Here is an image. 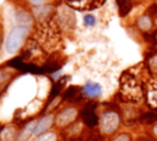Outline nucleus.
I'll use <instances>...</instances> for the list:
<instances>
[{"label":"nucleus","mask_w":157,"mask_h":141,"mask_svg":"<svg viewBox=\"0 0 157 141\" xmlns=\"http://www.w3.org/2000/svg\"><path fill=\"white\" fill-rule=\"evenodd\" d=\"M134 1H135V0H134Z\"/></svg>","instance_id":"28"},{"label":"nucleus","mask_w":157,"mask_h":141,"mask_svg":"<svg viewBox=\"0 0 157 141\" xmlns=\"http://www.w3.org/2000/svg\"><path fill=\"white\" fill-rule=\"evenodd\" d=\"M139 119H140L141 123L152 126L155 123H157V113L151 109V110H148V112H146V113H141Z\"/></svg>","instance_id":"17"},{"label":"nucleus","mask_w":157,"mask_h":141,"mask_svg":"<svg viewBox=\"0 0 157 141\" xmlns=\"http://www.w3.org/2000/svg\"><path fill=\"white\" fill-rule=\"evenodd\" d=\"M105 0H66L70 7H76L80 10H92L99 7Z\"/></svg>","instance_id":"10"},{"label":"nucleus","mask_w":157,"mask_h":141,"mask_svg":"<svg viewBox=\"0 0 157 141\" xmlns=\"http://www.w3.org/2000/svg\"><path fill=\"white\" fill-rule=\"evenodd\" d=\"M77 116V110L72 107L65 108L64 110L59 112L55 116V124L58 126H67L69 124H71Z\"/></svg>","instance_id":"6"},{"label":"nucleus","mask_w":157,"mask_h":141,"mask_svg":"<svg viewBox=\"0 0 157 141\" xmlns=\"http://www.w3.org/2000/svg\"><path fill=\"white\" fill-rule=\"evenodd\" d=\"M119 96L120 99L125 103H139L145 99V86L135 75L125 72L120 77Z\"/></svg>","instance_id":"1"},{"label":"nucleus","mask_w":157,"mask_h":141,"mask_svg":"<svg viewBox=\"0 0 157 141\" xmlns=\"http://www.w3.org/2000/svg\"><path fill=\"white\" fill-rule=\"evenodd\" d=\"M15 20L17 22V25H22V26H32L34 22V16L32 12L25 10V9H17L15 12Z\"/></svg>","instance_id":"11"},{"label":"nucleus","mask_w":157,"mask_h":141,"mask_svg":"<svg viewBox=\"0 0 157 141\" xmlns=\"http://www.w3.org/2000/svg\"><path fill=\"white\" fill-rule=\"evenodd\" d=\"M121 123V118L120 114L117 110H105L104 113H102L101 118H99V129L101 132L104 135H113L118 131L119 126Z\"/></svg>","instance_id":"3"},{"label":"nucleus","mask_w":157,"mask_h":141,"mask_svg":"<svg viewBox=\"0 0 157 141\" xmlns=\"http://www.w3.org/2000/svg\"><path fill=\"white\" fill-rule=\"evenodd\" d=\"M113 141H132V140H131V136H130L129 134L123 132V134H118V135L113 139Z\"/></svg>","instance_id":"21"},{"label":"nucleus","mask_w":157,"mask_h":141,"mask_svg":"<svg viewBox=\"0 0 157 141\" xmlns=\"http://www.w3.org/2000/svg\"><path fill=\"white\" fill-rule=\"evenodd\" d=\"M54 120H55V119H54V116H53L52 114H47V115H44L43 118H40V119L37 121V126H36V130H34V135L38 136V135L45 132V131L53 125Z\"/></svg>","instance_id":"13"},{"label":"nucleus","mask_w":157,"mask_h":141,"mask_svg":"<svg viewBox=\"0 0 157 141\" xmlns=\"http://www.w3.org/2000/svg\"><path fill=\"white\" fill-rule=\"evenodd\" d=\"M58 23L65 28L75 26V15L71 11L70 6H61V9L58 11Z\"/></svg>","instance_id":"7"},{"label":"nucleus","mask_w":157,"mask_h":141,"mask_svg":"<svg viewBox=\"0 0 157 141\" xmlns=\"http://www.w3.org/2000/svg\"><path fill=\"white\" fill-rule=\"evenodd\" d=\"M81 116H82L83 123L90 128H94L99 123V119L96 114V104L94 103H88L83 108V110L81 113Z\"/></svg>","instance_id":"8"},{"label":"nucleus","mask_w":157,"mask_h":141,"mask_svg":"<svg viewBox=\"0 0 157 141\" xmlns=\"http://www.w3.org/2000/svg\"><path fill=\"white\" fill-rule=\"evenodd\" d=\"M76 94V88L75 87H70L65 93H64V99H67V98H72V96Z\"/></svg>","instance_id":"23"},{"label":"nucleus","mask_w":157,"mask_h":141,"mask_svg":"<svg viewBox=\"0 0 157 141\" xmlns=\"http://www.w3.org/2000/svg\"><path fill=\"white\" fill-rule=\"evenodd\" d=\"M9 76H10V72H9L6 69L1 67V69H0V85L4 83V82L9 78Z\"/></svg>","instance_id":"22"},{"label":"nucleus","mask_w":157,"mask_h":141,"mask_svg":"<svg viewBox=\"0 0 157 141\" xmlns=\"http://www.w3.org/2000/svg\"><path fill=\"white\" fill-rule=\"evenodd\" d=\"M153 2H155V4H156V5H157V0H153Z\"/></svg>","instance_id":"27"},{"label":"nucleus","mask_w":157,"mask_h":141,"mask_svg":"<svg viewBox=\"0 0 157 141\" xmlns=\"http://www.w3.org/2000/svg\"><path fill=\"white\" fill-rule=\"evenodd\" d=\"M32 13L34 18L40 22H47L54 13V7L52 5H36L32 7Z\"/></svg>","instance_id":"9"},{"label":"nucleus","mask_w":157,"mask_h":141,"mask_svg":"<svg viewBox=\"0 0 157 141\" xmlns=\"http://www.w3.org/2000/svg\"><path fill=\"white\" fill-rule=\"evenodd\" d=\"M145 101L150 109L157 112V76H151L145 85Z\"/></svg>","instance_id":"4"},{"label":"nucleus","mask_w":157,"mask_h":141,"mask_svg":"<svg viewBox=\"0 0 157 141\" xmlns=\"http://www.w3.org/2000/svg\"><path fill=\"white\" fill-rule=\"evenodd\" d=\"M28 34H29V27L28 26L16 25L15 27H12L11 31L9 32L6 42H5L6 51L11 55L16 54L22 48V45L26 42Z\"/></svg>","instance_id":"2"},{"label":"nucleus","mask_w":157,"mask_h":141,"mask_svg":"<svg viewBox=\"0 0 157 141\" xmlns=\"http://www.w3.org/2000/svg\"><path fill=\"white\" fill-rule=\"evenodd\" d=\"M145 65L151 76H157V48L147 53L145 58Z\"/></svg>","instance_id":"12"},{"label":"nucleus","mask_w":157,"mask_h":141,"mask_svg":"<svg viewBox=\"0 0 157 141\" xmlns=\"http://www.w3.org/2000/svg\"><path fill=\"white\" fill-rule=\"evenodd\" d=\"M36 126H37V120H31L29 123H27L22 129V131L18 134L17 141H27L32 135H34Z\"/></svg>","instance_id":"16"},{"label":"nucleus","mask_w":157,"mask_h":141,"mask_svg":"<svg viewBox=\"0 0 157 141\" xmlns=\"http://www.w3.org/2000/svg\"><path fill=\"white\" fill-rule=\"evenodd\" d=\"M56 134L53 131H45L40 135H38L33 141H56Z\"/></svg>","instance_id":"19"},{"label":"nucleus","mask_w":157,"mask_h":141,"mask_svg":"<svg viewBox=\"0 0 157 141\" xmlns=\"http://www.w3.org/2000/svg\"><path fill=\"white\" fill-rule=\"evenodd\" d=\"M2 40H4V23H2L1 16H0V47L2 44Z\"/></svg>","instance_id":"24"},{"label":"nucleus","mask_w":157,"mask_h":141,"mask_svg":"<svg viewBox=\"0 0 157 141\" xmlns=\"http://www.w3.org/2000/svg\"><path fill=\"white\" fill-rule=\"evenodd\" d=\"M117 4H118V7H119V12H120V16H126L132 6H134V0H117Z\"/></svg>","instance_id":"18"},{"label":"nucleus","mask_w":157,"mask_h":141,"mask_svg":"<svg viewBox=\"0 0 157 141\" xmlns=\"http://www.w3.org/2000/svg\"><path fill=\"white\" fill-rule=\"evenodd\" d=\"M97 23V20H96V16L92 15V13H86L83 16V25L86 27H94Z\"/></svg>","instance_id":"20"},{"label":"nucleus","mask_w":157,"mask_h":141,"mask_svg":"<svg viewBox=\"0 0 157 141\" xmlns=\"http://www.w3.org/2000/svg\"><path fill=\"white\" fill-rule=\"evenodd\" d=\"M82 91L83 93L90 97V98H96V97H99L101 93H102V86L97 82H87L83 87H82Z\"/></svg>","instance_id":"15"},{"label":"nucleus","mask_w":157,"mask_h":141,"mask_svg":"<svg viewBox=\"0 0 157 141\" xmlns=\"http://www.w3.org/2000/svg\"><path fill=\"white\" fill-rule=\"evenodd\" d=\"M151 134H152L153 137L157 139V123H155V124L151 126Z\"/></svg>","instance_id":"25"},{"label":"nucleus","mask_w":157,"mask_h":141,"mask_svg":"<svg viewBox=\"0 0 157 141\" xmlns=\"http://www.w3.org/2000/svg\"><path fill=\"white\" fill-rule=\"evenodd\" d=\"M18 137V132L15 126L5 125L0 129V141H16Z\"/></svg>","instance_id":"14"},{"label":"nucleus","mask_w":157,"mask_h":141,"mask_svg":"<svg viewBox=\"0 0 157 141\" xmlns=\"http://www.w3.org/2000/svg\"><path fill=\"white\" fill-rule=\"evenodd\" d=\"M29 4H32L33 6H36V5H42L43 2H44V0H27Z\"/></svg>","instance_id":"26"},{"label":"nucleus","mask_w":157,"mask_h":141,"mask_svg":"<svg viewBox=\"0 0 157 141\" xmlns=\"http://www.w3.org/2000/svg\"><path fill=\"white\" fill-rule=\"evenodd\" d=\"M135 27L141 32L144 33L145 36L146 34H150L155 31V22H153V16L151 13V11L147 9L144 13H141L136 21H135Z\"/></svg>","instance_id":"5"}]
</instances>
